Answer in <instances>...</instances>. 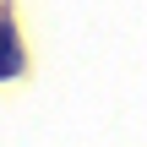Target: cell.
Here are the masks:
<instances>
[{"label":"cell","mask_w":147,"mask_h":147,"mask_svg":"<svg viewBox=\"0 0 147 147\" xmlns=\"http://www.w3.org/2000/svg\"><path fill=\"white\" fill-rule=\"evenodd\" d=\"M22 71V44L11 33V16H0V76H16Z\"/></svg>","instance_id":"cell-1"}]
</instances>
